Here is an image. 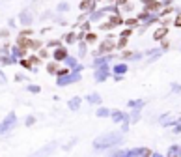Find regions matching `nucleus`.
Returning a JSON list of instances; mask_svg holds the SVG:
<instances>
[{"instance_id": "obj_1", "label": "nucleus", "mask_w": 181, "mask_h": 157, "mask_svg": "<svg viewBox=\"0 0 181 157\" xmlns=\"http://www.w3.org/2000/svg\"><path fill=\"white\" fill-rule=\"evenodd\" d=\"M121 139H123L121 133H118V131L105 133V135H101V137L95 139L93 148H95V150H108V148H114V146H118V144L121 142Z\"/></svg>"}, {"instance_id": "obj_2", "label": "nucleus", "mask_w": 181, "mask_h": 157, "mask_svg": "<svg viewBox=\"0 0 181 157\" xmlns=\"http://www.w3.org/2000/svg\"><path fill=\"white\" fill-rule=\"evenodd\" d=\"M114 47H116V43L112 41V36H108L106 39H103V41H101L99 49H97V54H106V52L114 51Z\"/></svg>"}, {"instance_id": "obj_3", "label": "nucleus", "mask_w": 181, "mask_h": 157, "mask_svg": "<svg viewBox=\"0 0 181 157\" xmlns=\"http://www.w3.org/2000/svg\"><path fill=\"white\" fill-rule=\"evenodd\" d=\"M56 150V142H50V144H47V146H43L41 150H37V152H34L30 157H49L52 152Z\"/></svg>"}, {"instance_id": "obj_4", "label": "nucleus", "mask_w": 181, "mask_h": 157, "mask_svg": "<svg viewBox=\"0 0 181 157\" xmlns=\"http://www.w3.org/2000/svg\"><path fill=\"white\" fill-rule=\"evenodd\" d=\"M166 36H168V26H159V28L153 32V39H155V41H163Z\"/></svg>"}, {"instance_id": "obj_5", "label": "nucleus", "mask_w": 181, "mask_h": 157, "mask_svg": "<svg viewBox=\"0 0 181 157\" xmlns=\"http://www.w3.org/2000/svg\"><path fill=\"white\" fill-rule=\"evenodd\" d=\"M66 58H67V51L63 49V47H58V49L54 51V60L60 62V60H66Z\"/></svg>"}, {"instance_id": "obj_6", "label": "nucleus", "mask_w": 181, "mask_h": 157, "mask_svg": "<svg viewBox=\"0 0 181 157\" xmlns=\"http://www.w3.org/2000/svg\"><path fill=\"white\" fill-rule=\"evenodd\" d=\"M95 2H97V0H82V2H80V9L82 11H90V9L95 8Z\"/></svg>"}, {"instance_id": "obj_7", "label": "nucleus", "mask_w": 181, "mask_h": 157, "mask_svg": "<svg viewBox=\"0 0 181 157\" xmlns=\"http://www.w3.org/2000/svg\"><path fill=\"white\" fill-rule=\"evenodd\" d=\"M108 22H112V26L116 28V26H120V25H125V21L121 19V15H110V19H108Z\"/></svg>"}, {"instance_id": "obj_8", "label": "nucleus", "mask_w": 181, "mask_h": 157, "mask_svg": "<svg viewBox=\"0 0 181 157\" xmlns=\"http://www.w3.org/2000/svg\"><path fill=\"white\" fill-rule=\"evenodd\" d=\"M179 152H181V146L172 144V146L168 148V153H166V155H179Z\"/></svg>"}, {"instance_id": "obj_9", "label": "nucleus", "mask_w": 181, "mask_h": 157, "mask_svg": "<svg viewBox=\"0 0 181 157\" xmlns=\"http://www.w3.org/2000/svg\"><path fill=\"white\" fill-rule=\"evenodd\" d=\"M84 39H86V43H95V41H97V34H93V32H88L86 34V38H84Z\"/></svg>"}, {"instance_id": "obj_10", "label": "nucleus", "mask_w": 181, "mask_h": 157, "mask_svg": "<svg viewBox=\"0 0 181 157\" xmlns=\"http://www.w3.org/2000/svg\"><path fill=\"white\" fill-rule=\"evenodd\" d=\"M47 71H49L50 75H56V73H58V64H54V62L49 64V65H47Z\"/></svg>"}, {"instance_id": "obj_11", "label": "nucleus", "mask_w": 181, "mask_h": 157, "mask_svg": "<svg viewBox=\"0 0 181 157\" xmlns=\"http://www.w3.org/2000/svg\"><path fill=\"white\" fill-rule=\"evenodd\" d=\"M140 157H153V150H150V148H140Z\"/></svg>"}, {"instance_id": "obj_12", "label": "nucleus", "mask_w": 181, "mask_h": 157, "mask_svg": "<svg viewBox=\"0 0 181 157\" xmlns=\"http://www.w3.org/2000/svg\"><path fill=\"white\" fill-rule=\"evenodd\" d=\"M41 45L43 43H41L39 39H30V49H41Z\"/></svg>"}, {"instance_id": "obj_13", "label": "nucleus", "mask_w": 181, "mask_h": 157, "mask_svg": "<svg viewBox=\"0 0 181 157\" xmlns=\"http://www.w3.org/2000/svg\"><path fill=\"white\" fill-rule=\"evenodd\" d=\"M138 22H140V21H138V19H125V25H127V26H129V28L136 26V25H138Z\"/></svg>"}, {"instance_id": "obj_14", "label": "nucleus", "mask_w": 181, "mask_h": 157, "mask_svg": "<svg viewBox=\"0 0 181 157\" xmlns=\"http://www.w3.org/2000/svg\"><path fill=\"white\" fill-rule=\"evenodd\" d=\"M112 118H114V122H121V120H123L125 116L121 114V112H118V110H116V112H114V114H112Z\"/></svg>"}, {"instance_id": "obj_15", "label": "nucleus", "mask_w": 181, "mask_h": 157, "mask_svg": "<svg viewBox=\"0 0 181 157\" xmlns=\"http://www.w3.org/2000/svg\"><path fill=\"white\" fill-rule=\"evenodd\" d=\"M56 75H58V77H66V75H69V69H67V67H60Z\"/></svg>"}, {"instance_id": "obj_16", "label": "nucleus", "mask_w": 181, "mask_h": 157, "mask_svg": "<svg viewBox=\"0 0 181 157\" xmlns=\"http://www.w3.org/2000/svg\"><path fill=\"white\" fill-rule=\"evenodd\" d=\"M174 26H176V28H181V13L176 15V19H174Z\"/></svg>"}, {"instance_id": "obj_17", "label": "nucleus", "mask_w": 181, "mask_h": 157, "mask_svg": "<svg viewBox=\"0 0 181 157\" xmlns=\"http://www.w3.org/2000/svg\"><path fill=\"white\" fill-rule=\"evenodd\" d=\"M63 38H66V41H67V43H73L77 36H75V34H67V36H63Z\"/></svg>"}, {"instance_id": "obj_18", "label": "nucleus", "mask_w": 181, "mask_h": 157, "mask_svg": "<svg viewBox=\"0 0 181 157\" xmlns=\"http://www.w3.org/2000/svg\"><path fill=\"white\" fill-rule=\"evenodd\" d=\"M21 65L26 67V69H32V62H30V60H23V62H21Z\"/></svg>"}, {"instance_id": "obj_19", "label": "nucleus", "mask_w": 181, "mask_h": 157, "mask_svg": "<svg viewBox=\"0 0 181 157\" xmlns=\"http://www.w3.org/2000/svg\"><path fill=\"white\" fill-rule=\"evenodd\" d=\"M120 38H121V36H120ZM125 45H127V38H121V39L118 41V47H120V49H123Z\"/></svg>"}, {"instance_id": "obj_20", "label": "nucleus", "mask_w": 181, "mask_h": 157, "mask_svg": "<svg viewBox=\"0 0 181 157\" xmlns=\"http://www.w3.org/2000/svg\"><path fill=\"white\" fill-rule=\"evenodd\" d=\"M131 34H133V30H131V28H127V30H123V32H121V38H129Z\"/></svg>"}, {"instance_id": "obj_21", "label": "nucleus", "mask_w": 181, "mask_h": 157, "mask_svg": "<svg viewBox=\"0 0 181 157\" xmlns=\"http://www.w3.org/2000/svg\"><path fill=\"white\" fill-rule=\"evenodd\" d=\"M170 13H174V8H166V9H163V17H164V15H170Z\"/></svg>"}, {"instance_id": "obj_22", "label": "nucleus", "mask_w": 181, "mask_h": 157, "mask_svg": "<svg viewBox=\"0 0 181 157\" xmlns=\"http://www.w3.org/2000/svg\"><path fill=\"white\" fill-rule=\"evenodd\" d=\"M133 51H123V58H133Z\"/></svg>"}, {"instance_id": "obj_23", "label": "nucleus", "mask_w": 181, "mask_h": 157, "mask_svg": "<svg viewBox=\"0 0 181 157\" xmlns=\"http://www.w3.org/2000/svg\"><path fill=\"white\" fill-rule=\"evenodd\" d=\"M39 56H41V58H47V56H49V52H47L45 49H39Z\"/></svg>"}, {"instance_id": "obj_24", "label": "nucleus", "mask_w": 181, "mask_h": 157, "mask_svg": "<svg viewBox=\"0 0 181 157\" xmlns=\"http://www.w3.org/2000/svg\"><path fill=\"white\" fill-rule=\"evenodd\" d=\"M30 62H32V64H39V62H41V60H39V58H37V56H32V58H30Z\"/></svg>"}, {"instance_id": "obj_25", "label": "nucleus", "mask_w": 181, "mask_h": 157, "mask_svg": "<svg viewBox=\"0 0 181 157\" xmlns=\"http://www.w3.org/2000/svg\"><path fill=\"white\" fill-rule=\"evenodd\" d=\"M168 47H170V41L164 39V41H163V49H168Z\"/></svg>"}, {"instance_id": "obj_26", "label": "nucleus", "mask_w": 181, "mask_h": 157, "mask_svg": "<svg viewBox=\"0 0 181 157\" xmlns=\"http://www.w3.org/2000/svg\"><path fill=\"white\" fill-rule=\"evenodd\" d=\"M97 114H99V116H108V110H99Z\"/></svg>"}, {"instance_id": "obj_27", "label": "nucleus", "mask_w": 181, "mask_h": 157, "mask_svg": "<svg viewBox=\"0 0 181 157\" xmlns=\"http://www.w3.org/2000/svg\"><path fill=\"white\" fill-rule=\"evenodd\" d=\"M32 123H34V118H32V116L26 118V125H32Z\"/></svg>"}, {"instance_id": "obj_28", "label": "nucleus", "mask_w": 181, "mask_h": 157, "mask_svg": "<svg viewBox=\"0 0 181 157\" xmlns=\"http://www.w3.org/2000/svg\"><path fill=\"white\" fill-rule=\"evenodd\" d=\"M82 30H84V32H88V30H90V25H88V22H84V26H82Z\"/></svg>"}, {"instance_id": "obj_29", "label": "nucleus", "mask_w": 181, "mask_h": 157, "mask_svg": "<svg viewBox=\"0 0 181 157\" xmlns=\"http://www.w3.org/2000/svg\"><path fill=\"white\" fill-rule=\"evenodd\" d=\"M153 157H163V155L161 153H153Z\"/></svg>"}, {"instance_id": "obj_30", "label": "nucleus", "mask_w": 181, "mask_h": 157, "mask_svg": "<svg viewBox=\"0 0 181 157\" xmlns=\"http://www.w3.org/2000/svg\"><path fill=\"white\" fill-rule=\"evenodd\" d=\"M166 157H179V155H166Z\"/></svg>"}, {"instance_id": "obj_31", "label": "nucleus", "mask_w": 181, "mask_h": 157, "mask_svg": "<svg viewBox=\"0 0 181 157\" xmlns=\"http://www.w3.org/2000/svg\"><path fill=\"white\" fill-rule=\"evenodd\" d=\"M179 157H181V152H179Z\"/></svg>"}, {"instance_id": "obj_32", "label": "nucleus", "mask_w": 181, "mask_h": 157, "mask_svg": "<svg viewBox=\"0 0 181 157\" xmlns=\"http://www.w3.org/2000/svg\"><path fill=\"white\" fill-rule=\"evenodd\" d=\"M127 2H129V0H127Z\"/></svg>"}]
</instances>
